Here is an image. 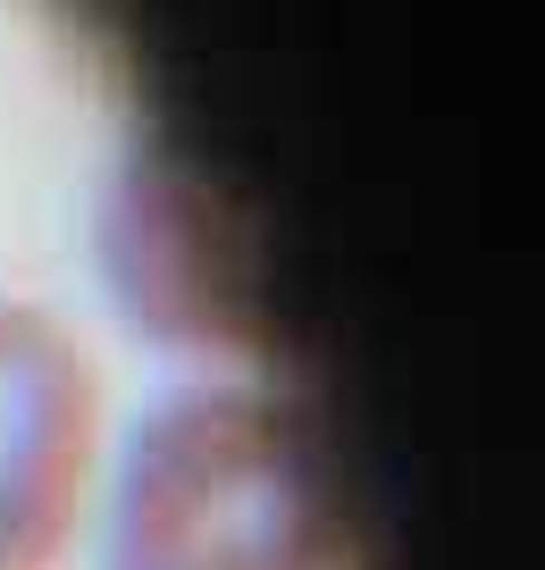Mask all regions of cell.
Segmentation results:
<instances>
[{
  "label": "cell",
  "instance_id": "1",
  "mask_svg": "<svg viewBox=\"0 0 545 570\" xmlns=\"http://www.w3.org/2000/svg\"><path fill=\"white\" fill-rule=\"evenodd\" d=\"M101 570H344L328 453L261 377H185L126 420Z\"/></svg>",
  "mask_w": 545,
  "mask_h": 570
},
{
  "label": "cell",
  "instance_id": "2",
  "mask_svg": "<svg viewBox=\"0 0 545 570\" xmlns=\"http://www.w3.org/2000/svg\"><path fill=\"white\" fill-rule=\"evenodd\" d=\"M101 377L35 303H0V570H59L93 512Z\"/></svg>",
  "mask_w": 545,
  "mask_h": 570
}]
</instances>
